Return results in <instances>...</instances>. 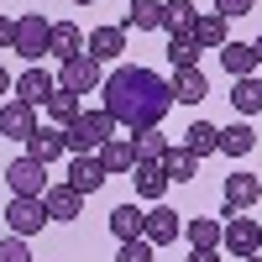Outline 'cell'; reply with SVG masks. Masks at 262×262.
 <instances>
[{"label":"cell","instance_id":"cell-17","mask_svg":"<svg viewBox=\"0 0 262 262\" xmlns=\"http://www.w3.org/2000/svg\"><path fill=\"white\" fill-rule=\"evenodd\" d=\"M105 184V168H100V158L95 152H79V158L69 163V189H79V194H95Z\"/></svg>","mask_w":262,"mask_h":262},{"label":"cell","instance_id":"cell-13","mask_svg":"<svg viewBox=\"0 0 262 262\" xmlns=\"http://www.w3.org/2000/svg\"><path fill=\"white\" fill-rule=\"evenodd\" d=\"M63 152H69V147H63V126H37L32 137H27V158H37L42 168L58 163Z\"/></svg>","mask_w":262,"mask_h":262},{"label":"cell","instance_id":"cell-6","mask_svg":"<svg viewBox=\"0 0 262 262\" xmlns=\"http://www.w3.org/2000/svg\"><path fill=\"white\" fill-rule=\"evenodd\" d=\"M6 184H11V194H21V200H42V194H48V168L21 152V158L6 168Z\"/></svg>","mask_w":262,"mask_h":262},{"label":"cell","instance_id":"cell-23","mask_svg":"<svg viewBox=\"0 0 262 262\" xmlns=\"http://www.w3.org/2000/svg\"><path fill=\"white\" fill-rule=\"evenodd\" d=\"M48 53L63 63V58H74V53H84V32L74 27V21H53V37H48Z\"/></svg>","mask_w":262,"mask_h":262},{"label":"cell","instance_id":"cell-1","mask_svg":"<svg viewBox=\"0 0 262 262\" xmlns=\"http://www.w3.org/2000/svg\"><path fill=\"white\" fill-rule=\"evenodd\" d=\"M100 95H105L100 111L111 116L116 126H126V131H152V126H163L168 105H173L168 79H163L158 69H142V63H121L116 74H105V79H100Z\"/></svg>","mask_w":262,"mask_h":262},{"label":"cell","instance_id":"cell-7","mask_svg":"<svg viewBox=\"0 0 262 262\" xmlns=\"http://www.w3.org/2000/svg\"><path fill=\"white\" fill-rule=\"evenodd\" d=\"M6 226L11 236H37L42 226H48V210H42V200H21V194H11V205H6Z\"/></svg>","mask_w":262,"mask_h":262},{"label":"cell","instance_id":"cell-21","mask_svg":"<svg viewBox=\"0 0 262 262\" xmlns=\"http://www.w3.org/2000/svg\"><path fill=\"white\" fill-rule=\"evenodd\" d=\"M194 173H200V158L189 147H168L163 152V179L168 184H194Z\"/></svg>","mask_w":262,"mask_h":262},{"label":"cell","instance_id":"cell-25","mask_svg":"<svg viewBox=\"0 0 262 262\" xmlns=\"http://www.w3.org/2000/svg\"><path fill=\"white\" fill-rule=\"evenodd\" d=\"M184 236L194 252H221V221H210V215H200V221H184Z\"/></svg>","mask_w":262,"mask_h":262},{"label":"cell","instance_id":"cell-29","mask_svg":"<svg viewBox=\"0 0 262 262\" xmlns=\"http://www.w3.org/2000/svg\"><path fill=\"white\" fill-rule=\"evenodd\" d=\"M131 152H137V163H163L168 137H163L158 126H152V131H131Z\"/></svg>","mask_w":262,"mask_h":262},{"label":"cell","instance_id":"cell-31","mask_svg":"<svg viewBox=\"0 0 262 262\" xmlns=\"http://www.w3.org/2000/svg\"><path fill=\"white\" fill-rule=\"evenodd\" d=\"M42 111H48V116H53L58 126H69V121H74V116L84 111V105H79V95H69V90H53V100L42 105Z\"/></svg>","mask_w":262,"mask_h":262},{"label":"cell","instance_id":"cell-18","mask_svg":"<svg viewBox=\"0 0 262 262\" xmlns=\"http://www.w3.org/2000/svg\"><path fill=\"white\" fill-rule=\"evenodd\" d=\"M226 42H231V37H226V16H221V11H200V16H194V48H200V53H205V48L221 53Z\"/></svg>","mask_w":262,"mask_h":262},{"label":"cell","instance_id":"cell-41","mask_svg":"<svg viewBox=\"0 0 262 262\" xmlns=\"http://www.w3.org/2000/svg\"><path fill=\"white\" fill-rule=\"evenodd\" d=\"M242 262H262V257H242Z\"/></svg>","mask_w":262,"mask_h":262},{"label":"cell","instance_id":"cell-19","mask_svg":"<svg viewBox=\"0 0 262 262\" xmlns=\"http://www.w3.org/2000/svg\"><path fill=\"white\" fill-rule=\"evenodd\" d=\"M226 100H231V111L242 116V121H247V116H262V79H252V74H247V79H236Z\"/></svg>","mask_w":262,"mask_h":262},{"label":"cell","instance_id":"cell-40","mask_svg":"<svg viewBox=\"0 0 262 262\" xmlns=\"http://www.w3.org/2000/svg\"><path fill=\"white\" fill-rule=\"evenodd\" d=\"M74 6H95V0H74Z\"/></svg>","mask_w":262,"mask_h":262},{"label":"cell","instance_id":"cell-3","mask_svg":"<svg viewBox=\"0 0 262 262\" xmlns=\"http://www.w3.org/2000/svg\"><path fill=\"white\" fill-rule=\"evenodd\" d=\"M221 247L242 262V257H257L262 252V226L257 221H247V215H226L221 221Z\"/></svg>","mask_w":262,"mask_h":262},{"label":"cell","instance_id":"cell-34","mask_svg":"<svg viewBox=\"0 0 262 262\" xmlns=\"http://www.w3.org/2000/svg\"><path fill=\"white\" fill-rule=\"evenodd\" d=\"M0 262H32V247L21 242V236H6V242H0Z\"/></svg>","mask_w":262,"mask_h":262},{"label":"cell","instance_id":"cell-12","mask_svg":"<svg viewBox=\"0 0 262 262\" xmlns=\"http://www.w3.org/2000/svg\"><path fill=\"white\" fill-rule=\"evenodd\" d=\"M42 210H48V221H79L84 194L69 189V184H48V194H42Z\"/></svg>","mask_w":262,"mask_h":262},{"label":"cell","instance_id":"cell-32","mask_svg":"<svg viewBox=\"0 0 262 262\" xmlns=\"http://www.w3.org/2000/svg\"><path fill=\"white\" fill-rule=\"evenodd\" d=\"M168 63H173V74H179V69H200V48H194V37L168 42Z\"/></svg>","mask_w":262,"mask_h":262},{"label":"cell","instance_id":"cell-14","mask_svg":"<svg viewBox=\"0 0 262 262\" xmlns=\"http://www.w3.org/2000/svg\"><path fill=\"white\" fill-rule=\"evenodd\" d=\"M95 158H100V168H105V179H121V173H131V168H137L131 137H111V142H105V147L95 152Z\"/></svg>","mask_w":262,"mask_h":262},{"label":"cell","instance_id":"cell-22","mask_svg":"<svg viewBox=\"0 0 262 262\" xmlns=\"http://www.w3.org/2000/svg\"><path fill=\"white\" fill-rule=\"evenodd\" d=\"M131 184H137V194H142V200H152V205H158L163 194H168L163 163H137V168H131Z\"/></svg>","mask_w":262,"mask_h":262},{"label":"cell","instance_id":"cell-9","mask_svg":"<svg viewBox=\"0 0 262 262\" xmlns=\"http://www.w3.org/2000/svg\"><path fill=\"white\" fill-rule=\"evenodd\" d=\"M11 90H16V100H27L32 111H37V105H48V100H53L58 79L42 69V63H27V74H16V84H11Z\"/></svg>","mask_w":262,"mask_h":262},{"label":"cell","instance_id":"cell-8","mask_svg":"<svg viewBox=\"0 0 262 262\" xmlns=\"http://www.w3.org/2000/svg\"><path fill=\"white\" fill-rule=\"evenodd\" d=\"M142 236H147L152 247H173V242L184 236V215L173 210V205H163V200H158V205L147 210V231H142Z\"/></svg>","mask_w":262,"mask_h":262},{"label":"cell","instance_id":"cell-37","mask_svg":"<svg viewBox=\"0 0 262 262\" xmlns=\"http://www.w3.org/2000/svg\"><path fill=\"white\" fill-rule=\"evenodd\" d=\"M189 262H221V252H189Z\"/></svg>","mask_w":262,"mask_h":262},{"label":"cell","instance_id":"cell-33","mask_svg":"<svg viewBox=\"0 0 262 262\" xmlns=\"http://www.w3.org/2000/svg\"><path fill=\"white\" fill-rule=\"evenodd\" d=\"M152 252H158V247H152L147 236H137V242H121V252H116V262H152Z\"/></svg>","mask_w":262,"mask_h":262},{"label":"cell","instance_id":"cell-27","mask_svg":"<svg viewBox=\"0 0 262 262\" xmlns=\"http://www.w3.org/2000/svg\"><path fill=\"white\" fill-rule=\"evenodd\" d=\"M111 231H116V242H137V236L147 231V215L137 205H116L111 210Z\"/></svg>","mask_w":262,"mask_h":262},{"label":"cell","instance_id":"cell-38","mask_svg":"<svg viewBox=\"0 0 262 262\" xmlns=\"http://www.w3.org/2000/svg\"><path fill=\"white\" fill-rule=\"evenodd\" d=\"M11 84H16V79H11L6 69H0V95H11Z\"/></svg>","mask_w":262,"mask_h":262},{"label":"cell","instance_id":"cell-39","mask_svg":"<svg viewBox=\"0 0 262 262\" xmlns=\"http://www.w3.org/2000/svg\"><path fill=\"white\" fill-rule=\"evenodd\" d=\"M252 53H257V69H262V37H257V42H252Z\"/></svg>","mask_w":262,"mask_h":262},{"label":"cell","instance_id":"cell-24","mask_svg":"<svg viewBox=\"0 0 262 262\" xmlns=\"http://www.w3.org/2000/svg\"><path fill=\"white\" fill-rule=\"evenodd\" d=\"M126 27L131 32H163V0H131L126 6Z\"/></svg>","mask_w":262,"mask_h":262},{"label":"cell","instance_id":"cell-35","mask_svg":"<svg viewBox=\"0 0 262 262\" xmlns=\"http://www.w3.org/2000/svg\"><path fill=\"white\" fill-rule=\"evenodd\" d=\"M252 6H257V0H215V11H221L226 21H236V16H252Z\"/></svg>","mask_w":262,"mask_h":262},{"label":"cell","instance_id":"cell-2","mask_svg":"<svg viewBox=\"0 0 262 262\" xmlns=\"http://www.w3.org/2000/svg\"><path fill=\"white\" fill-rule=\"evenodd\" d=\"M111 137H116V121L105 111H79L69 126H63V147H69L74 158H79V152H100Z\"/></svg>","mask_w":262,"mask_h":262},{"label":"cell","instance_id":"cell-10","mask_svg":"<svg viewBox=\"0 0 262 262\" xmlns=\"http://www.w3.org/2000/svg\"><path fill=\"white\" fill-rule=\"evenodd\" d=\"M32 131H37V111H32L27 100H16V95H11L6 105H0V137H11V142H27Z\"/></svg>","mask_w":262,"mask_h":262},{"label":"cell","instance_id":"cell-26","mask_svg":"<svg viewBox=\"0 0 262 262\" xmlns=\"http://www.w3.org/2000/svg\"><path fill=\"white\" fill-rule=\"evenodd\" d=\"M221 69H226L231 79H247V74L257 69V53H252V42H226V48H221Z\"/></svg>","mask_w":262,"mask_h":262},{"label":"cell","instance_id":"cell-16","mask_svg":"<svg viewBox=\"0 0 262 262\" xmlns=\"http://www.w3.org/2000/svg\"><path fill=\"white\" fill-rule=\"evenodd\" d=\"M194 11L189 0H163V32H168V42H184V37H194Z\"/></svg>","mask_w":262,"mask_h":262},{"label":"cell","instance_id":"cell-30","mask_svg":"<svg viewBox=\"0 0 262 262\" xmlns=\"http://www.w3.org/2000/svg\"><path fill=\"white\" fill-rule=\"evenodd\" d=\"M252 142H257V137H252V126H247V121H236V126L221 131V152H226V158H247Z\"/></svg>","mask_w":262,"mask_h":262},{"label":"cell","instance_id":"cell-15","mask_svg":"<svg viewBox=\"0 0 262 262\" xmlns=\"http://www.w3.org/2000/svg\"><path fill=\"white\" fill-rule=\"evenodd\" d=\"M168 90H173V105H200L210 95V79H205V69H179L168 79Z\"/></svg>","mask_w":262,"mask_h":262},{"label":"cell","instance_id":"cell-5","mask_svg":"<svg viewBox=\"0 0 262 262\" xmlns=\"http://www.w3.org/2000/svg\"><path fill=\"white\" fill-rule=\"evenodd\" d=\"M48 37H53V21H42L37 11H32V16H16V42H11V53H21L27 63H42Z\"/></svg>","mask_w":262,"mask_h":262},{"label":"cell","instance_id":"cell-11","mask_svg":"<svg viewBox=\"0 0 262 262\" xmlns=\"http://www.w3.org/2000/svg\"><path fill=\"white\" fill-rule=\"evenodd\" d=\"M257 200H262V184L252 173H231L226 179V215H247V210H257Z\"/></svg>","mask_w":262,"mask_h":262},{"label":"cell","instance_id":"cell-36","mask_svg":"<svg viewBox=\"0 0 262 262\" xmlns=\"http://www.w3.org/2000/svg\"><path fill=\"white\" fill-rule=\"evenodd\" d=\"M11 42H16V21L0 16V48H11Z\"/></svg>","mask_w":262,"mask_h":262},{"label":"cell","instance_id":"cell-28","mask_svg":"<svg viewBox=\"0 0 262 262\" xmlns=\"http://www.w3.org/2000/svg\"><path fill=\"white\" fill-rule=\"evenodd\" d=\"M184 147L194 152V158H210V152H221V126H210V121H194L184 131Z\"/></svg>","mask_w":262,"mask_h":262},{"label":"cell","instance_id":"cell-20","mask_svg":"<svg viewBox=\"0 0 262 262\" xmlns=\"http://www.w3.org/2000/svg\"><path fill=\"white\" fill-rule=\"evenodd\" d=\"M121 53H126V27H95V32H90V58L116 63Z\"/></svg>","mask_w":262,"mask_h":262},{"label":"cell","instance_id":"cell-4","mask_svg":"<svg viewBox=\"0 0 262 262\" xmlns=\"http://www.w3.org/2000/svg\"><path fill=\"white\" fill-rule=\"evenodd\" d=\"M100 58L90 53H74V58H63V69H58V90H69V95H95L100 90Z\"/></svg>","mask_w":262,"mask_h":262}]
</instances>
